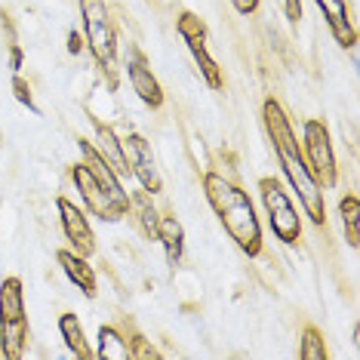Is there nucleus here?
<instances>
[{"label": "nucleus", "mask_w": 360, "mask_h": 360, "mask_svg": "<svg viewBox=\"0 0 360 360\" xmlns=\"http://www.w3.org/2000/svg\"><path fill=\"white\" fill-rule=\"evenodd\" d=\"M262 124H265V133H268V139H271V145H274V154H277V160H281V167H283L286 182H290L292 191L299 194V200H302V207H305L308 219L314 225H323L326 207H323L321 185H317L314 176H311L308 163H305V158H302V145L296 142V136H292V124H290L283 105L277 99H265V105H262Z\"/></svg>", "instance_id": "nucleus-1"}, {"label": "nucleus", "mask_w": 360, "mask_h": 360, "mask_svg": "<svg viewBox=\"0 0 360 360\" xmlns=\"http://www.w3.org/2000/svg\"><path fill=\"white\" fill-rule=\"evenodd\" d=\"M203 194H207L210 207L219 216L228 237L243 250V256L256 259L262 252V225H259V216H256L250 194L237 182L219 173L203 176Z\"/></svg>", "instance_id": "nucleus-2"}, {"label": "nucleus", "mask_w": 360, "mask_h": 360, "mask_svg": "<svg viewBox=\"0 0 360 360\" xmlns=\"http://www.w3.org/2000/svg\"><path fill=\"white\" fill-rule=\"evenodd\" d=\"M80 4V22H84V37L86 46L96 59V68L102 71L105 86L117 89V31H114L111 13L105 6V0H77Z\"/></svg>", "instance_id": "nucleus-3"}, {"label": "nucleus", "mask_w": 360, "mask_h": 360, "mask_svg": "<svg viewBox=\"0 0 360 360\" xmlns=\"http://www.w3.org/2000/svg\"><path fill=\"white\" fill-rule=\"evenodd\" d=\"M28 342V317L22 299V281L6 277L0 283V354L6 360H19Z\"/></svg>", "instance_id": "nucleus-4"}, {"label": "nucleus", "mask_w": 360, "mask_h": 360, "mask_svg": "<svg viewBox=\"0 0 360 360\" xmlns=\"http://www.w3.org/2000/svg\"><path fill=\"white\" fill-rule=\"evenodd\" d=\"M259 194H262V203L268 210V219H271V228L277 234V240L283 243H299L302 237V219L296 216V207H292L290 194L283 191V182L281 179H259Z\"/></svg>", "instance_id": "nucleus-5"}, {"label": "nucleus", "mask_w": 360, "mask_h": 360, "mask_svg": "<svg viewBox=\"0 0 360 360\" xmlns=\"http://www.w3.org/2000/svg\"><path fill=\"white\" fill-rule=\"evenodd\" d=\"M305 163L314 176V182L321 188H333L339 182V169H335V154H333V142H330V129L323 120H305Z\"/></svg>", "instance_id": "nucleus-6"}, {"label": "nucleus", "mask_w": 360, "mask_h": 360, "mask_svg": "<svg viewBox=\"0 0 360 360\" xmlns=\"http://www.w3.org/2000/svg\"><path fill=\"white\" fill-rule=\"evenodd\" d=\"M176 28H179V34L185 37V44H188V50H191L194 62H198L200 77L210 84V89H222V86H225L222 71H219L216 59H212L210 50H207V40H210V28H207V22H203L198 13L182 10V13H179V19H176Z\"/></svg>", "instance_id": "nucleus-7"}, {"label": "nucleus", "mask_w": 360, "mask_h": 360, "mask_svg": "<svg viewBox=\"0 0 360 360\" xmlns=\"http://www.w3.org/2000/svg\"><path fill=\"white\" fill-rule=\"evenodd\" d=\"M71 179H75L80 198L86 200V210L93 212V216L105 219V222H120V219L129 212V198L120 200V198H114V194H108L93 176H89V169L84 163H75V167H71Z\"/></svg>", "instance_id": "nucleus-8"}, {"label": "nucleus", "mask_w": 360, "mask_h": 360, "mask_svg": "<svg viewBox=\"0 0 360 360\" xmlns=\"http://www.w3.org/2000/svg\"><path fill=\"white\" fill-rule=\"evenodd\" d=\"M120 151H124V163H127L129 176H136V182L142 185L151 198H158L163 191V179L158 173V167H154V154L148 148V142L139 133H129L124 142H120Z\"/></svg>", "instance_id": "nucleus-9"}, {"label": "nucleus", "mask_w": 360, "mask_h": 360, "mask_svg": "<svg viewBox=\"0 0 360 360\" xmlns=\"http://www.w3.org/2000/svg\"><path fill=\"white\" fill-rule=\"evenodd\" d=\"M56 210H59V222H62V231L68 237L71 250L89 259L96 252V237H93V228L86 222V212L80 207H75L68 198H56Z\"/></svg>", "instance_id": "nucleus-10"}, {"label": "nucleus", "mask_w": 360, "mask_h": 360, "mask_svg": "<svg viewBox=\"0 0 360 360\" xmlns=\"http://www.w3.org/2000/svg\"><path fill=\"white\" fill-rule=\"evenodd\" d=\"M127 75H129V84H133L136 96L142 99L148 108H160L163 105V86L160 80L154 77L148 59L139 46H129V56H127Z\"/></svg>", "instance_id": "nucleus-11"}, {"label": "nucleus", "mask_w": 360, "mask_h": 360, "mask_svg": "<svg viewBox=\"0 0 360 360\" xmlns=\"http://www.w3.org/2000/svg\"><path fill=\"white\" fill-rule=\"evenodd\" d=\"M56 262H59V268L68 274V281L75 283L86 299H96V292H99V281H96V271H93V265L86 262V256H80V252H75V250H59L56 252Z\"/></svg>", "instance_id": "nucleus-12"}, {"label": "nucleus", "mask_w": 360, "mask_h": 360, "mask_svg": "<svg viewBox=\"0 0 360 360\" xmlns=\"http://www.w3.org/2000/svg\"><path fill=\"white\" fill-rule=\"evenodd\" d=\"M314 4L321 6L326 25L333 31V40L339 46H345V50H351V46L357 44V28L348 15V4L345 0H314Z\"/></svg>", "instance_id": "nucleus-13"}, {"label": "nucleus", "mask_w": 360, "mask_h": 360, "mask_svg": "<svg viewBox=\"0 0 360 360\" xmlns=\"http://www.w3.org/2000/svg\"><path fill=\"white\" fill-rule=\"evenodd\" d=\"M77 148H80V154H84V167L89 169V176H93L96 182H99L108 194H114V198H120V200H127L124 188H120V176L114 173L111 163L105 160L99 151H96V145H93V142H86V139H80Z\"/></svg>", "instance_id": "nucleus-14"}, {"label": "nucleus", "mask_w": 360, "mask_h": 360, "mask_svg": "<svg viewBox=\"0 0 360 360\" xmlns=\"http://www.w3.org/2000/svg\"><path fill=\"white\" fill-rule=\"evenodd\" d=\"M59 333L65 339V345H68V351L75 354L77 360H93L96 351L89 348L86 335H84V326H80V317L71 314V311H65V314L59 317Z\"/></svg>", "instance_id": "nucleus-15"}, {"label": "nucleus", "mask_w": 360, "mask_h": 360, "mask_svg": "<svg viewBox=\"0 0 360 360\" xmlns=\"http://www.w3.org/2000/svg\"><path fill=\"white\" fill-rule=\"evenodd\" d=\"M158 240L163 243V250H167V259L169 265H179L185 256V228L179 225L176 216H163L160 225H158Z\"/></svg>", "instance_id": "nucleus-16"}, {"label": "nucleus", "mask_w": 360, "mask_h": 360, "mask_svg": "<svg viewBox=\"0 0 360 360\" xmlns=\"http://www.w3.org/2000/svg\"><path fill=\"white\" fill-rule=\"evenodd\" d=\"M339 216H342L348 247H360V198L357 194H345L339 200Z\"/></svg>", "instance_id": "nucleus-17"}, {"label": "nucleus", "mask_w": 360, "mask_h": 360, "mask_svg": "<svg viewBox=\"0 0 360 360\" xmlns=\"http://www.w3.org/2000/svg\"><path fill=\"white\" fill-rule=\"evenodd\" d=\"M129 207L136 210V216H139V225H142V231L148 234L151 240H158L160 216H158V210H154V203H151V194H148V191H133V198H129Z\"/></svg>", "instance_id": "nucleus-18"}, {"label": "nucleus", "mask_w": 360, "mask_h": 360, "mask_svg": "<svg viewBox=\"0 0 360 360\" xmlns=\"http://www.w3.org/2000/svg\"><path fill=\"white\" fill-rule=\"evenodd\" d=\"M96 357H102V360H127L129 357L127 339H120L117 326H102L99 330V351H96Z\"/></svg>", "instance_id": "nucleus-19"}, {"label": "nucleus", "mask_w": 360, "mask_h": 360, "mask_svg": "<svg viewBox=\"0 0 360 360\" xmlns=\"http://www.w3.org/2000/svg\"><path fill=\"white\" fill-rule=\"evenodd\" d=\"M96 136H99V142L105 145V151H108V154H102V158L114 167V173H117V176H129V169L124 163V151H120V142H117V136H114V129H108L105 124H96Z\"/></svg>", "instance_id": "nucleus-20"}, {"label": "nucleus", "mask_w": 360, "mask_h": 360, "mask_svg": "<svg viewBox=\"0 0 360 360\" xmlns=\"http://www.w3.org/2000/svg\"><path fill=\"white\" fill-rule=\"evenodd\" d=\"M299 357L302 360H326V357H330V351H326V342H323V333L317 330V326H305V330H302Z\"/></svg>", "instance_id": "nucleus-21"}, {"label": "nucleus", "mask_w": 360, "mask_h": 360, "mask_svg": "<svg viewBox=\"0 0 360 360\" xmlns=\"http://www.w3.org/2000/svg\"><path fill=\"white\" fill-rule=\"evenodd\" d=\"M127 348H129V357H148V360H158V357H160V351L151 348L139 333H133V335L127 339Z\"/></svg>", "instance_id": "nucleus-22"}, {"label": "nucleus", "mask_w": 360, "mask_h": 360, "mask_svg": "<svg viewBox=\"0 0 360 360\" xmlns=\"http://www.w3.org/2000/svg\"><path fill=\"white\" fill-rule=\"evenodd\" d=\"M13 96H15V99H19L22 105H25L28 111H37V102L31 99V86H28L19 75H13Z\"/></svg>", "instance_id": "nucleus-23"}, {"label": "nucleus", "mask_w": 360, "mask_h": 360, "mask_svg": "<svg viewBox=\"0 0 360 360\" xmlns=\"http://www.w3.org/2000/svg\"><path fill=\"white\" fill-rule=\"evenodd\" d=\"M283 13H286V19L296 25L302 19V0H283Z\"/></svg>", "instance_id": "nucleus-24"}, {"label": "nucleus", "mask_w": 360, "mask_h": 360, "mask_svg": "<svg viewBox=\"0 0 360 360\" xmlns=\"http://www.w3.org/2000/svg\"><path fill=\"white\" fill-rule=\"evenodd\" d=\"M231 4H234V10L240 13V15H252V13L259 10L262 0H231Z\"/></svg>", "instance_id": "nucleus-25"}, {"label": "nucleus", "mask_w": 360, "mask_h": 360, "mask_svg": "<svg viewBox=\"0 0 360 360\" xmlns=\"http://www.w3.org/2000/svg\"><path fill=\"white\" fill-rule=\"evenodd\" d=\"M10 68H13V75L22 71V46L19 44H10Z\"/></svg>", "instance_id": "nucleus-26"}, {"label": "nucleus", "mask_w": 360, "mask_h": 360, "mask_svg": "<svg viewBox=\"0 0 360 360\" xmlns=\"http://www.w3.org/2000/svg\"><path fill=\"white\" fill-rule=\"evenodd\" d=\"M68 50L71 53H80V50H84V40H80V34H77V31H71V37H68Z\"/></svg>", "instance_id": "nucleus-27"}]
</instances>
